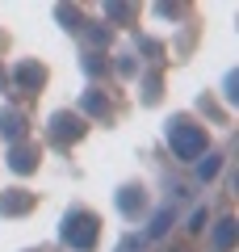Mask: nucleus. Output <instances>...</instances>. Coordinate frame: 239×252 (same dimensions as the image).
<instances>
[{
  "label": "nucleus",
  "mask_w": 239,
  "mask_h": 252,
  "mask_svg": "<svg viewBox=\"0 0 239 252\" xmlns=\"http://www.w3.org/2000/svg\"><path fill=\"white\" fill-rule=\"evenodd\" d=\"M63 244L76 248V252H89L92 244H97V219H92L89 210L67 215V223H63Z\"/></svg>",
  "instance_id": "obj_1"
},
{
  "label": "nucleus",
  "mask_w": 239,
  "mask_h": 252,
  "mask_svg": "<svg viewBox=\"0 0 239 252\" xmlns=\"http://www.w3.org/2000/svg\"><path fill=\"white\" fill-rule=\"evenodd\" d=\"M168 143H172V152H177L180 160H197L202 147H206V135L197 126H189L185 118H177V122H168Z\"/></svg>",
  "instance_id": "obj_2"
},
{
  "label": "nucleus",
  "mask_w": 239,
  "mask_h": 252,
  "mask_svg": "<svg viewBox=\"0 0 239 252\" xmlns=\"http://www.w3.org/2000/svg\"><path fill=\"white\" fill-rule=\"evenodd\" d=\"M30 193H21V189H9L4 198H0V215H21V210H30Z\"/></svg>",
  "instance_id": "obj_3"
},
{
  "label": "nucleus",
  "mask_w": 239,
  "mask_h": 252,
  "mask_svg": "<svg viewBox=\"0 0 239 252\" xmlns=\"http://www.w3.org/2000/svg\"><path fill=\"white\" fill-rule=\"evenodd\" d=\"M80 130H84V126H80V118H67V114H59V118H55V139H76L80 135Z\"/></svg>",
  "instance_id": "obj_4"
},
{
  "label": "nucleus",
  "mask_w": 239,
  "mask_h": 252,
  "mask_svg": "<svg viewBox=\"0 0 239 252\" xmlns=\"http://www.w3.org/2000/svg\"><path fill=\"white\" fill-rule=\"evenodd\" d=\"M118 206H122V215H139V210H143V193H139V189H122V198H118Z\"/></svg>",
  "instance_id": "obj_5"
},
{
  "label": "nucleus",
  "mask_w": 239,
  "mask_h": 252,
  "mask_svg": "<svg viewBox=\"0 0 239 252\" xmlns=\"http://www.w3.org/2000/svg\"><path fill=\"white\" fill-rule=\"evenodd\" d=\"M17 80L26 84V89H34V84H42V67H34V63H21V67H17Z\"/></svg>",
  "instance_id": "obj_6"
},
{
  "label": "nucleus",
  "mask_w": 239,
  "mask_h": 252,
  "mask_svg": "<svg viewBox=\"0 0 239 252\" xmlns=\"http://www.w3.org/2000/svg\"><path fill=\"white\" fill-rule=\"evenodd\" d=\"M214 240H218V248H231V244H235V223H231V219H222L218 231H214Z\"/></svg>",
  "instance_id": "obj_7"
},
{
  "label": "nucleus",
  "mask_w": 239,
  "mask_h": 252,
  "mask_svg": "<svg viewBox=\"0 0 239 252\" xmlns=\"http://www.w3.org/2000/svg\"><path fill=\"white\" fill-rule=\"evenodd\" d=\"M9 164H13V168H17V172H30V168H34V156H30L26 147H17V152L9 156Z\"/></svg>",
  "instance_id": "obj_8"
},
{
  "label": "nucleus",
  "mask_w": 239,
  "mask_h": 252,
  "mask_svg": "<svg viewBox=\"0 0 239 252\" xmlns=\"http://www.w3.org/2000/svg\"><path fill=\"white\" fill-rule=\"evenodd\" d=\"M0 130H9V139L21 135V118L17 114H0Z\"/></svg>",
  "instance_id": "obj_9"
},
{
  "label": "nucleus",
  "mask_w": 239,
  "mask_h": 252,
  "mask_svg": "<svg viewBox=\"0 0 239 252\" xmlns=\"http://www.w3.org/2000/svg\"><path fill=\"white\" fill-rule=\"evenodd\" d=\"M197 172H202V181H210L214 172H218V160H214V156H206V164H202V168H197Z\"/></svg>",
  "instance_id": "obj_10"
},
{
  "label": "nucleus",
  "mask_w": 239,
  "mask_h": 252,
  "mask_svg": "<svg viewBox=\"0 0 239 252\" xmlns=\"http://www.w3.org/2000/svg\"><path fill=\"white\" fill-rule=\"evenodd\" d=\"M84 105H89V109H92V114H101V109H105V101H101V97H97V93H89V97H84Z\"/></svg>",
  "instance_id": "obj_11"
},
{
  "label": "nucleus",
  "mask_w": 239,
  "mask_h": 252,
  "mask_svg": "<svg viewBox=\"0 0 239 252\" xmlns=\"http://www.w3.org/2000/svg\"><path fill=\"white\" fill-rule=\"evenodd\" d=\"M164 227H168V210H164V215H155V227H151V235H159Z\"/></svg>",
  "instance_id": "obj_12"
}]
</instances>
